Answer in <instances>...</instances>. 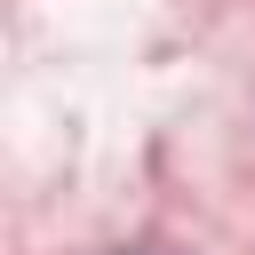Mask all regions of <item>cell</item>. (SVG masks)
Wrapping results in <instances>:
<instances>
[{
	"mask_svg": "<svg viewBox=\"0 0 255 255\" xmlns=\"http://www.w3.org/2000/svg\"><path fill=\"white\" fill-rule=\"evenodd\" d=\"M128 255H167V247H128Z\"/></svg>",
	"mask_w": 255,
	"mask_h": 255,
	"instance_id": "1",
	"label": "cell"
}]
</instances>
